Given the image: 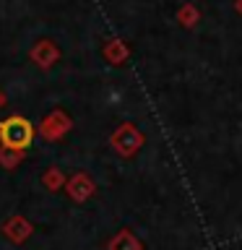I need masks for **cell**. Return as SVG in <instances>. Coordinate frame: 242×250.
<instances>
[{
	"label": "cell",
	"mask_w": 242,
	"mask_h": 250,
	"mask_svg": "<svg viewBox=\"0 0 242 250\" xmlns=\"http://www.w3.org/2000/svg\"><path fill=\"white\" fill-rule=\"evenodd\" d=\"M0 138L8 148H26L34 138V128L23 117H8L5 123H0Z\"/></svg>",
	"instance_id": "1"
}]
</instances>
